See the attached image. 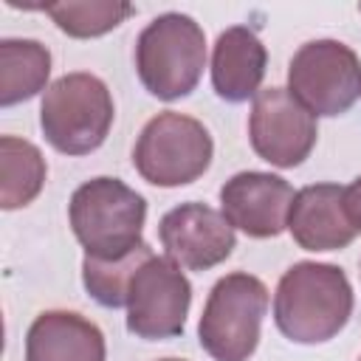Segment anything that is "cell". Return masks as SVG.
Masks as SVG:
<instances>
[{
    "instance_id": "cell-1",
    "label": "cell",
    "mask_w": 361,
    "mask_h": 361,
    "mask_svg": "<svg viewBox=\"0 0 361 361\" xmlns=\"http://www.w3.org/2000/svg\"><path fill=\"white\" fill-rule=\"evenodd\" d=\"M353 316V285L338 265L293 262L274 293V322L296 344H322L344 330Z\"/></svg>"
},
{
    "instance_id": "cell-2",
    "label": "cell",
    "mask_w": 361,
    "mask_h": 361,
    "mask_svg": "<svg viewBox=\"0 0 361 361\" xmlns=\"http://www.w3.org/2000/svg\"><path fill=\"white\" fill-rule=\"evenodd\" d=\"M68 220L73 237L93 259H121L133 254L144 240L147 200L118 178L85 180L68 203Z\"/></svg>"
},
{
    "instance_id": "cell-3",
    "label": "cell",
    "mask_w": 361,
    "mask_h": 361,
    "mask_svg": "<svg viewBox=\"0 0 361 361\" xmlns=\"http://www.w3.org/2000/svg\"><path fill=\"white\" fill-rule=\"evenodd\" d=\"M206 68V34L180 11L158 14L135 39L141 85L161 102L189 96Z\"/></svg>"
},
{
    "instance_id": "cell-4",
    "label": "cell",
    "mask_w": 361,
    "mask_h": 361,
    "mask_svg": "<svg viewBox=\"0 0 361 361\" xmlns=\"http://www.w3.org/2000/svg\"><path fill=\"white\" fill-rule=\"evenodd\" d=\"M113 96L107 85L85 71L65 73L45 87L39 127L45 141L65 155L99 149L113 127Z\"/></svg>"
},
{
    "instance_id": "cell-5",
    "label": "cell",
    "mask_w": 361,
    "mask_h": 361,
    "mask_svg": "<svg viewBox=\"0 0 361 361\" xmlns=\"http://www.w3.org/2000/svg\"><path fill=\"white\" fill-rule=\"evenodd\" d=\"M265 313L268 288L262 279L245 271L220 276L200 313V347L214 361H248L259 344Z\"/></svg>"
},
{
    "instance_id": "cell-6",
    "label": "cell",
    "mask_w": 361,
    "mask_h": 361,
    "mask_svg": "<svg viewBox=\"0 0 361 361\" xmlns=\"http://www.w3.org/2000/svg\"><path fill=\"white\" fill-rule=\"evenodd\" d=\"M214 155V141L203 121L166 110L149 118L135 141L133 166L152 186H186L197 180Z\"/></svg>"
},
{
    "instance_id": "cell-7",
    "label": "cell",
    "mask_w": 361,
    "mask_h": 361,
    "mask_svg": "<svg viewBox=\"0 0 361 361\" xmlns=\"http://www.w3.org/2000/svg\"><path fill=\"white\" fill-rule=\"evenodd\" d=\"M288 90L313 116H341L361 99V59L338 39H310L288 65Z\"/></svg>"
},
{
    "instance_id": "cell-8",
    "label": "cell",
    "mask_w": 361,
    "mask_h": 361,
    "mask_svg": "<svg viewBox=\"0 0 361 361\" xmlns=\"http://www.w3.org/2000/svg\"><path fill=\"white\" fill-rule=\"evenodd\" d=\"M192 285L169 257H149L130 279L127 330L135 338H175L186 327Z\"/></svg>"
},
{
    "instance_id": "cell-9",
    "label": "cell",
    "mask_w": 361,
    "mask_h": 361,
    "mask_svg": "<svg viewBox=\"0 0 361 361\" xmlns=\"http://www.w3.org/2000/svg\"><path fill=\"white\" fill-rule=\"evenodd\" d=\"M254 152L279 169L299 166L316 147V116L302 107L288 87H265L254 96L248 116Z\"/></svg>"
},
{
    "instance_id": "cell-10",
    "label": "cell",
    "mask_w": 361,
    "mask_h": 361,
    "mask_svg": "<svg viewBox=\"0 0 361 361\" xmlns=\"http://www.w3.org/2000/svg\"><path fill=\"white\" fill-rule=\"evenodd\" d=\"M158 237L166 257L186 271H209L231 257L237 237L223 212L206 203H180L158 223Z\"/></svg>"
},
{
    "instance_id": "cell-11",
    "label": "cell",
    "mask_w": 361,
    "mask_h": 361,
    "mask_svg": "<svg viewBox=\"0 0 361 361\" xmlns=\"http://www.w3.org/2000/svg\"><path fill=\"white\" fill-rule=\"evenodd\" d=\"M293 189L285 178L271 172H237L220 186V212L248 237L268 240L288 228Z\"/></svg>"
},
{
    "instance_id": "cell-12",
    "label": "cell",
    "mask_w": 361,
    "mask_h": 361,
    "mask_svg": "<svg viewBox=\"0 0 361 361\" xmlns=\"http://www.w3.org/2000/svg\"><path fill=\"white\" fill-rule=\"evenodd\" d=\"M288 231L305 251H338L355 240V226L344 212V186L310 183L293 195Z\"/></svg>"
},
{
    "instance_id": "cell-13",
    "label": "cell",
    "mask_w": 361,
    "mask_h": 361,
    "mask_svg": "<svg viewBox=\"0 0 361 361\" xmlns=\"http://www.w3.org/2000/svg\"><path fill=\"white\" fill-rule=\"evenodd\" d=\"M104 333L71 310H45L25 333V361H104Z\"/></svg>"
},
{
    "instance_id": "cell-14",
    "label": "cell",
    "mask_w": 361,
    "mask_h": 361,
    "mask_svg": "<svg viewBox=\"0 0 361 361\" xmlns=\"http://www.w3.org/2000/svg\"><path fill=\"white\" fill-rule=\"evenodd\" d=\"M268 51L245 25L226 28L212 51V87L220 99L240 104L259 93Z\"/></svg>"
},
{
    "instance_id": "cell-15",
    "label": "cell",
    "mask_w": 361,
    "mask_h": 361,
    "mask_svg": "<svg viewBox=\"0 0 361 361\" xmlns=\"http://www.w3.org/2000/svg\"><path fill=\"white\" fill-rule=\"evenodd\" d=\"M51 76V51L37 39L0 42V104L11 107L37 96Z\"/></svg>"
},
{
    "instance_id": "cell-16",
    "label": "cell",
    "mask_w": 361,
    "mask_h": 361,
    "mask_svg": "<svg viewBox=\"0 0 361 361\" xmlns=\"http://www.w3.org/2000/svg\"><path fill=\"white\" fill-rule=\"evenodd\" d=\"M45 158L42 152L17 135L0 138V206L6 212L28 206L45 183Z\"/></svg>"
},
{
    "instance_id": "cell-17",
    "label": "cell",
    "mask_w": 361,
    "mask_h": 361,
    "mask_svg": "<svg viewBox=\"0 0 361 361\" xmlns=\"http://www.w3.org/2000/svg\"><path fill=\"white\" fill-rule=\"evenodd\" d=\"M42 11L68 37L90 39V37H102V34L113 31L116 25H121L135 8L130 3H118V0H87V3L68 0V3L42 6Z\"/></svg>"
},
{
    "instance_id": "cell-18",
    "label": "cell",
    "mask_w": 361,
    "mask_h": 361,
    "mask_svg": "<svg viewBox=\"0 0 361 361\" xmlns=\"http://www.w3.org/2000/svg\"><path fill=\"white\" fill-rule=\"evenodd\" d=\"M152 257V248L147 243H141L133 254L121 257V259H93L85 257L82 262V282L85 290L102 305V307H127V290H130V279L133 274Z\"/></svg>"
},
{
    "instance_id": "cell-19",
    "label": "cell",
    "mask_w": 361,
    "mask_h": 361,
    "mask_svg": "<svg viewBox=\"0 0 361 361\" xmlns=\"http://www.w3.org/2000/svg\"><path fill=\"white\" fill-rule=\"evenodd\" d=\"M344 212L355 226V231H361V175L344 189Z\"/></svg>"
},
{
    "instance_id": "cell-20",
    "label": "cell",
    "mask_w": 361,
    "mask_h": 361,
    "mask_svg": "<svg viewBox=\"0 0 361 361\" xmlns=\"http://www.w3.org/2000/svg\"><path fill=\"white\" fill-rule=\"evenodd\" d=\"M161 361H183V358H161Z\"/></svg>"
},
{
    "instance_id": "cell-21",
    "label": "cell",
    "mask_w": 361,
    "mask_h": 361,
    "mask_svg": "<svg viewBox=\"0 0 361 361\" xmlns=\"http://www.w3.org/2000/svg\"><path fill=\"white\" fill-rule=\"evenodd\" d=\"M358 11H361V3H358Z\"/></svg>"
},
{
    "instance_id": "cell-22",
    "label": "cell",
    "mask_w": 361,
    "mask_h": 361,
    "mask_svg": "<svg viewBox=\"0 0 361 361\" xmlns=\"http://www.w3.org/2000/svg\"><path fill=\"white\" fill-rule=\"evenodd\" d=\"M358 361H361V358H358Z\"/></svg>"
}]
</instances>
